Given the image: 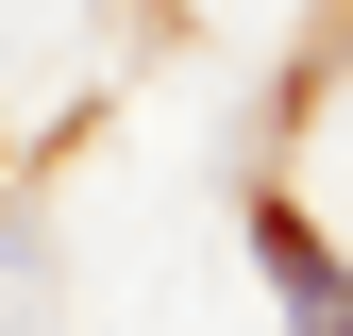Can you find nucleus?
<instances>
[{
  "label": "nucleus",
  "instance_id": "nucleus-1",
  "mask_svg": "<svg viewBox=\"0 0 353 336\" xmlns=\"http://www.w3.org/2000/svg\"><path fill=\"white\" fill-rule=\"evenodd\" d=\"M252 269L286 286V336H353V269L320 252V219H303V202H252Z\"/></svg>",
  "mask_w": 353,
  "mask_h": 336
}]
</instances>
